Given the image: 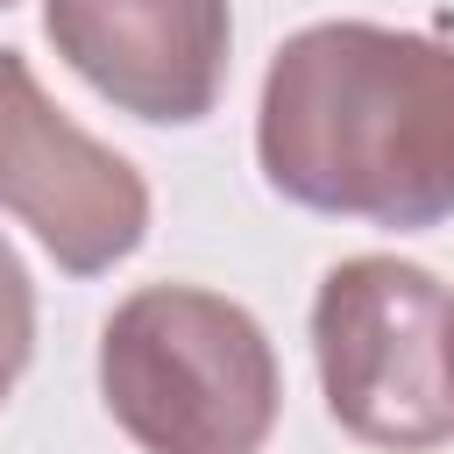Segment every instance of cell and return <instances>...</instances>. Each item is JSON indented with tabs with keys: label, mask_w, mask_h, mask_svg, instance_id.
Returning <instances> with one entry per match:
<instances>
[{
	"label": "cell",
	"mask_w": 454,
	"mask_h": 454,
	"mask_svg": "<svg viewBox=\"0 0 454 454\" xmlns=\"http://www.w3.org/2000/svg\"><path fill=\"white\" fill-rule=\"evenodd\" d=\"M255 163L305 213L369 227L454 220V43L383 21H312L277 43Z\"/></svg>",
	"instance_id": "6da1fadb"
},
{
	"label": "cell",
	"mask_w": 454,
	"mask_h": 454,
	"mask_svg": "<svg viewBox=\"0 0 454 454\" xmlns=\"http://www.w3.org/2000/svg\"><path fill=\"white\" fill-rule=\"evenodd\" d=\"M99 397L142 454H262L284 376L248 305L199 284H142L99 333Z\"/></svg>",
	"instance_id": "7a4b0ae2"
},
{
	"label": "cell",
	"mask_w": 454,
	"mask_h": 454,
	"mask_svg": "<svg viewBox=\"0 0 454 454\" xmlns=\"http://www.w3.org/2000/svg\"><path fill=\"white\" fill-rule=\"evenodd\" d=\"M312 362L340 433L433 454L454 440V298L404 255H348L312 298Z\"/></svg>",
	"instance_id": "3957f363"
},
{
	"label": "cell",
	"mask_w": 454,
	"mask_h": 454,
	"mask_svg": "<svg viewBox=\"0 0 454 454\" xmlns=\"http://www.w3.org/2000/svg\"><path fill=\"white\" fill-rule=\"evenodd\" d=\"M0 213L35 227L57 270L99 277L128 262L149 234L142 170L92 142L28 71L21 50H0Z\"/></svg>",
	"instance_id": "277c9868"
},
{
	"label": "cell",
	"mask_w": 454,
	"mask_h": 454,
	"mask_svg": "<svg viewBox=\"0 0 454 454\" xmlns=\"http://www.w3.org/2000/svg\"><path fill=\"white\" fill-rule=\"evenodd\" d=\"M43 35L106 106L184 128L227 85L234 14L227 0H43Z\"/></svg>",
	"instance_id": "5b68a950"
},
{
	"label": "cell",
	"mask_w": 454,
	"mask_h": 454,
	"mask_svg": "<svg viewBox=\"0 0 454 454\" xmlns=\"http://www.w3.org/2000/svg\"><path fill=\"white\" fill-rule=\"evenodd\" d=\"M28 355H35V284H28V262L14 255V241L0 234V404L21 383Z\"/></svg>",
	"instance_id": "8992f818"
},
{
	"label": "cell",
	"mask_w": 454,
	"mask_h": 454,
	"mask_svg": "<svg viewBox=\"0 0 454 454\" xmlns=\"http://www.w3.org/2000/svg\"><path fill=\"white\" fill-rule=\"evenodd\" d=\"M0 7H14V0H0Z\"/></svg>",
	"instance_id": "52a82bcc"
}]
</instances>
